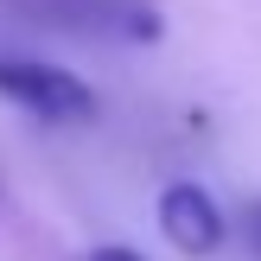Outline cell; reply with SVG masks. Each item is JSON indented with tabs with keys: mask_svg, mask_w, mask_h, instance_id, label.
I'll return each instance as SVG.
<instances>
[{
	"mask_svg": "<svg viewBox=\"0 0 261 261\" xmlns=\"http://www.w3.org/2000/svg\"><path fill=\"white\" fill-rule=\"evenodd\" d=\"M89 261H140V255H134V249H96Z\"/></svg>",
	"mask_w": 261,
	"mask_h": 261,
	"instance_id": "cell-4",
	"label": "cell"
},
{
	"mask_svg": "<svg viewBox=\"0 0 261 261\" xmlns=\"http://www.w3.org/2000/svg\"><path fill=\"white\" fill-rule=\"evenodd\" d=\"M249 242H255V255H261V211L249 217Z\"/></svg>",
	"mask_w": 261,
	"mask_h": 261,
	"instance_id": "cell-5",
	"label": "cell"
},
{
	"mask_svg": "<svg viewBox=\"0 0 261 261\" xmlns=\"http://www.w3.org/2000/svg\"><path fill=\"white\" fill-rule=\"evenodd\" d=\"M0 96L19 102L25 115L64 127V121H96V89L83 76L58 70V64H38V58H0Z\"/></svg>",
	"mask_w": 261,
	"mask_h": 261,
	"instance_id": "cell-1",
	"label": "cell"
},
{
	"mask_svg": "<svg viewBox=\"0 0 261 261\" xmlns=\"http://www.w3.org/2000/svg\"><path fill=\"white\" fill-rule=\"evenodd\" d=\"M45 13L96 38H160V13L147 0H45Z\"/></svg>",
	"mask_w": 261,
	"mask_h": 261,
	"instance_id": "cell-3",
	"label": "cell"
},
{
	"mask_svg": "<svg viewBox=\"0 0 261 261\" xmlns=\"http://www.w3.org/2000/svg\"><path fill=\"white\" fill-rule=\"evenodd\" d=\"M160 229L172 236V249H185V255H217L229 223H223V211H217V198L204 185H166Z\"/></svg>",
	"mask_w": 261,
	"mask_h": 261,
	"instance_id": "cell-2",
	"label": "cell"
}]
</instances>
